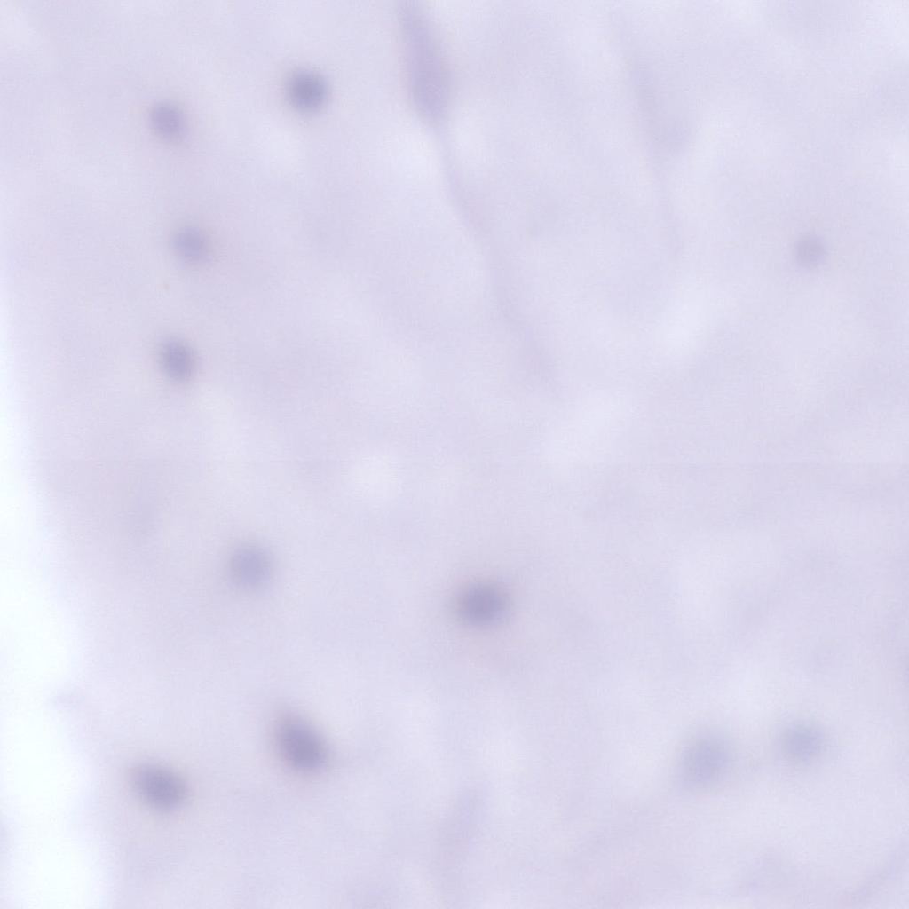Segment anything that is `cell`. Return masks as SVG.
Instances as JSON below:
<instances>
[{
	"label": "cell",
	"mask_w": 909,
	"mask_h": 909,
	"mask_svg": "<svg viewBox=\"0 0 909 909\" xmlns=\"http://www.w3.org/2000/svg\"><path fill=\"white\" fill-rule=\"evenodd\" d=\"M630 415V402L619 391L602 389L582 395L557 424V462L573 468L601 460L624 434Z\"/></svg>",
	"instance_id": "cell-1"
},
{
	"label": "cell",
	"mask_w": 909,
	"mask_h": 909,
	"mask_svg": "<svg viewBox=\"0 0 909 909\" xmlns=\"http://www.w3.org/2000/svg\"><path fill=\"white\" fill-rule=\"evenodd\" d=\"M277 741L284 759L298 771H317L327 760L323 739L309 723L298 717L289 716L281 721Z\"/></svg>",
	"instance_id": "cell-2"
},
{
	"label": "cell",
	"mask_w": 909,
	"mask_h": 909,
	"mask_svg": "<svg viewBox=\"0 0 909 909\" xmlns=\"http://www.w3.org/2000/svg\"><path fill=\"white\" fill-rule=\"evenodd\" d=\"M731 760L728 741L718 735H706L692 743L682 763L684 781L692 787H706L717 782L727 771Z\"/></svg>",
	"instance_id": "cell-3"
},
{
	"label": "cell",
	"mask_w": 909,
	"mask_h": 909,
	"mask_svg": "<svg viewBox=\"0 0 909 909\" xmlns=\"http://www.w3.org/2000/svg\"><path fill=\"white\" fill-rule=\"evenodd\" d=\"M130 782L142 802L162 812L178 809L186 797L183 779L171 770L155 764L145 763L136 767L131 772Z\"/></svg>",
	"instance_id": "cell-4"
},
{
	"label": "cell",
	"mask_w": 909,
	"mask_h": 909,
	"mask_svg": "<svg viewBox=\"0 0 909 909\" xmlns=\"http://www.w3.org/2000/svg\"><path fill=\"white\" fill-rule=\"evenodd\" d=\"M232 577L243 588L263 585L270 576L271 560L263 549L247 545L240 548L231 560Z\"/></svg>",
	"instance_id": "cell-5"
},
{
	"label": "cell",
	"mask_w": 909,
	"mask_h": 909,
	"mask_svg": "<svg viewBox=\"0 0 909 909\" xmlns=\"http://www.w3.org/2000/svg\"><path fill=\"white\" fill-rule=\"evenodd\" d=\"M781 750L791 761L797 763L814 760L823 750L824 737L816 727L799 723L788 727L782 734Z\"/></svg>",
	"instance_id": "cell-6"
},
{
	"label": "cell",
	"mask_w": 909,
	"mask_h": 909,
	"mask_svg": "<svg viewBox=\"0 0 909 909\" xmlns=\"http://www.w3.org/2000/svg\"><path fill=\"white\" fill-rule=\"evenodd\" d=\"M327 88L318 75L301 71L294 74L288 83V94L293 105L302 110H313L326 98Z\"/></svg>",
	"instance_id": "cell-7"
},
{
	"label": "cell",
	"mask_w": 909,
	"mask_h": 909,
	"mask_svg": "<svg viewBox=\"0 0 909 909\" xmlns=\"http://www.w3.org/2000/svg\"><path fill=\"white\" fill-rule=\"evenodd\" d=\"M151 122L158 136L165 140H176L183 133L182 114L170 103H161L154 107L151 112Z\"/></svg>",
	"instance_id": "cell-8"
},
{
	"label": "cell",
	"mask_w": 909,
	"mask_h": 909,
	"mask_svg": "<svg viewBox=\"0 0 909 909\" xmlns=\"http://www.w3.org/2000/svg\"><path fill=\"white\" fill-rule=\"evenodd\" d=\"M162 366L170 379L177 383L188 380L194 371L191 353L186 347L177 344H170L163 352Z\"/></svg>",
	"instance_id": "cell-9"
},
{
	"label": "cell",
	"mask_w": 909,
	"mask_h": 909,
	"mask_svg": "<svg viewBox=\"0 0 909 909\" xmlns=\"http://www.w3.org/2000/svg\"><path fill=\"white\" fill-rule=\"evenodd\" d=\"M182 251L192 258H200L205 253V244L202 237L194 232H188L180 237Z\"/></svg>",
	"instance_id": "cell-10"
},
{
	"label": "cell",
	"mask_w": 909,
	"mask_h": 909,
	"mask_svg": "<svg viewBox=\"0 0 909 909\" xmlns=\"http://www.w3.org/2000/svg\"><path fill=\"white\" fill-rule=\"evenodd\" d=\"M109 482H110V481H109ZM107 483H108V482H107ZM106 484H107V483H106ZM106 484H105V485H106ZM103 486H104V485H103ZM99 487H100V486H99ZM98 488H99V487H98ZM96 489H97V488H96ZM94 490H95V489H94ZM92 491H93V490H92ZM89 493H90V492H89ZM87 494H88V493H87ZM83 495H84V494H83ZM82 496H83V495H82ZM80 497H81V496H80ZM78 498H79V497H78ZM76 499H77V498H76ZM73 501H74V500H73ZM71 502H72V501H71ZM67 503H68V502H67ZM67 503H65V504H67ZM65 504H63V505H65ZM63 505H61V506H63ZM61 506H59V507H61ZM59 507H58V508H59Z\"/></svg>",
	"instance_id": "cell-11"
}]
</instances>
